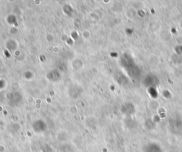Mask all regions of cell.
I'll use <instances>...</instances> for the list:
<instances>
[{"mask_svg":"<svg viewBox=\"0 0 182 152\" xmlns=\"http://www.w3.org/2000/svg\"><path fill=\"white\" fill-rule=\"evenodd\" d=\"M180 25H181V27L182 28V20H181V23H180Z\"/></svg>","mask_w":182,"mask_h":152,"instance_id":"obj_2","label":"cell"},{"mask_svg":"<svg viewBox=\"0 0 182 152\" xmlns=\"http://www.w3.org/2000/svg\"><path fill=\"white\" fill-rule=\"evenodd\" d=\"M145 84L147 86H155L158 84V79L156 76L152 75V77L151 80V75H147L145 79Z\"/></svg>","mask_w":182,"mask_h":152,"instance_id":"obj_1","label":"cell"}]
</instances>
